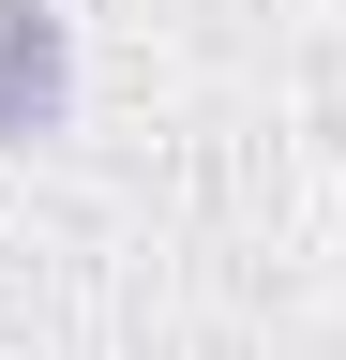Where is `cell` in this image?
I'll return each mask as SVG.
<instances>
[{
    "label": "cell",
    "instance_id": "6da1fadb",
    "mask_svg": "<svg viewBox=\"0 0 346 360\" xmlns=\"http://www.w3.org/2000/svg\"><path fill=\"white\" fill-rule=\"evenodd\" d=\"M61 105H75V30H61V0H0V150L61 135Z\"/></svg>",
    "mask_w": 346,
    "mask_h": 360
}]
</instances>
